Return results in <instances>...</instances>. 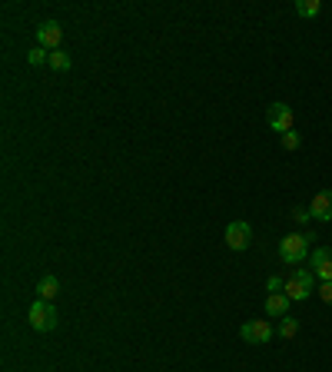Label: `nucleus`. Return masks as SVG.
I'll list each match as a JSON object with an SVG mask.
<instances>
[{
    "label": "nucleus",
    "instance_id": "9b49d317",
    "mask_svg": "<svg viewBox=\"0 0 332 372\" xmlns=\"http://www.w3.org/2000/svg\"><path fill=\"white\" fill-rule=\"evenodd\" d=\"M37 293H40V299H47V303H54L57 293H60V279H57L54 273L40 276V283H37Z\"/></svg>",
    "mask_w": 332,
    "mask_h": 372
},
{
    "label": "nucleus",
    "instance_id": "a211bd4d",
    "mask_svg": "<svg viewBox=\"0 0 332 372\" xmlns=\"http://www.w3.org/2000/svg\"><path fill=\"white\" fill-rule=\"evenodd\" d=\"M319 296H322V303L332 306V283H319Z\"/></svg>",
    "mask_w": 332,
    "mask_h": 372
},
{
    "label": "nucleus",
    "instance_id": "1a4fd4ad",
    "mask_svg": "<svg viewBox=\"0 0 332 372\" xmlns=\"http://www.w3.org/2000/svg\"><path fill=\"white\" fill-rule=\"evenodd\" d=\"M309 213L319 219V223H329L332 219V190H319V193L312 197Z\"/></svg>",
    "mask_w": 332,
    "mask_h": 372
},
{
    "label": "nucleus",
    "instance_id": "0eeeda50",
    "mask_svg": "<svg viewBox=\"0 0 332 372\" xmlns=\"http://www.w3.org/2000/svg\"><path fill=\"white\" fill-rule=\"evenodd\" d=\"M37 40H40V47H44V50H50V54H54V50H60L64 27H60L57 21H44L40 27H37Z\"/></svg>",
    "mask_w": 332,
    "mask_h": 372
},
{
    "label": "nucleus",
    "instance_id": "2eb2a0df",
    "mask_svg": "<svg viewBox=\"0 0 332 372\" xmlns=\"http://www.w3.org/2000/svg\"><path fill=\"white\" fill-rule=\"evenodd\" d=\"M27 60H30V64H33V66H44V64H47V60H50V54H47L44 47H33L30 54H27Z\"/></svg>",
    "mask_w": 332,
    "mask_h": 372
},
{
    "label": "nucleus",
    "instance_id": "f3484780",
    "mask_svg": "<svg viewBox=\"0 0 332 372\" xmlns=\"http://www.w3.org/2000/svg\"><path fill=\"white\" fill-rule=\"evenodd\" d=\"M266 289H269V293H283V289H286V283H283L279 276H269V283H266Z\"/></svg>",
    "mask_w": 332,
    "mask_h": 372
},
{
    "label": "nucleus",
    "instance_id": "dca6fc26",
    "mask_svg": "<svg viewBox=\"0 0 332 372\" xmlns=\"http://www.w3.org/2000/svg\"><path fill=\"white\" fill-rule=\"evenodd\" d=\"M299 143H302V136H299L296 130L283 133V150H299Z\"/></svg>",
    "mask_w": 332,
    "mask_h": 372
},
{
    "label": "nucleus",
    "instance_id": "7ed1b4c3",
    "mask_svg": "<svg viewBox=\"0 0 332 372\" xmlns=\"http://www.w3.org/2000/svg\"><path fill=\"white\" fill-rule=\"evenodd\" d=\"M27 319H30V326L37 329V332H54L57 322H60L54 303H47V299H37V303L27 309Z\"/></svg>",
    "mask_w": 332,
    "mask_h": 372
},
{
    "label": "nucleus",
    "instance_id": "f8f14e48",
    "mask_svg": "<svg viewBox=\"0 0 332 372\" xmlns=\"http://www.w3.org/2000/svg\"><path fill=\"white\" fill-rule=\"evenodd\" d=\"M47 66H50V70H57V74H64V70H70V66H73V57L66 54V50H54V54H50V60H47Z\"/></svg>",
    "mask_w": 332,
    "mask_h": 372
},
{
    "label": "nucleus",
    "instance_id": "ddd939ff",
    "mask_svg": "<svg viewBox=\"0 0 332 372\" xmlns=\"http://www.w3.org/2000/svg\"><path fill=\"white\" fill-rule=\"evenodd\" d=\"M322 4L319 0H296V13L299 17H319Z\"/></svg>",
    "mask_w": 332,
    "mask_h": 372
},
{
    "label": "nucleus",
    "instance_id": "6ab92c4d",
    "mask_svg": "<svg viewBox=\"0 0 332 372\" xmlns=\"http://www.w3.org/2000/svg\"><path fill=\"white\" fill-rule=\"evenodd\" d=\"M292 219H296V223H306V219H309V209L296 207V209H292Z\"/></svg>",
    "mask_w": 332,
    "mask_h": 372
},
{
    "label": "nucleus",
    "instance_id": "39448f33",
    "mask_svg": "<svg viewBox=\"0 0 332 372\" xmlns=\"http://www.w3.org/2000/svg\"><path fill=\"white\" fill-rule=\"evenodd\" d=\"M266 120H269V127L276 133H289L296 117H292V107H289V103H279L276 100V103H269V110H266Z\"/></svg>",
    "mask_w": 332,
    "mask_h": 372
},
{
    "label": "nucleus",
    "instance_id": "423d86ee",
    "mask_svg": "<svg viewBox=\"0 0 332 372\" xmlns=\"http://www.w3.org/2000/svg\"><path fill=\"white\" fill-rule=\"evenodd\" d=\"M239 336L246 342H253V346H266L273 339V326H269V319H249V322H243Z\"/></svg>",
    "mask_w": 332,
    "mask_h": 372
},
{
    "label": "nucleus",
    "instance_id": "6e6552de",
    "mask_svg": "<svg viewBox=\"0 0 332 372\" xmlns=\"http://www.w3.org/2000/svg\"><path fill=\"white\" fill-rule=\"evenodd\" d=\"M312 273L319 283H332V246L312 250Z\"/></svg>",
    "mask_w": 332,
    "mask_h": 372
},
{
    "label": "nucleus",
    "instance_id": "9d476101",
    "mask_svg": "<svg viewBox=\"0 0 332 372\" xmlns=\"http://www.w3.org/2000/svg\"><path fill=\"white\" fill-rule=\"evenodd\" d=\"M289 299L286 293H269L266 296V316L269 319H283V316H289Z\"/></svg>",
    "mask_w": 332,
    "mask_h": 372
},
{
    "label": "nucleus",
    "instance_id": "4468645a",
    "mask_svg": "<svg viewBox=\"0 0 332 372\" xmlns=\"http://www.w3.org/2000/svg\"><path fill=\"white\" fill-rule=\"evenodd\" d=\"M296 332H299V319L283 316V322H279V336H283V339H296Z\"/></svg>",
    "mask_w": 332,
    "mask_h": 372
},
{
    "label": "nucleus",
    "instance_id": "20e7f679",
    "mask_svg": "<svg viewBox=\"0 0 332 372\" xmlns=\"http://www.w3.org/2000/svg\"><path fill=\"white\" fill-rule=\"evenodd\" d=\"M249 243H253V226L246 219H232L230 226H226V246L232 252H243V250H249Z\"/></svg>",
    "mask_w": 332,
    "mask_h": 372
},
{
    "label": "nucleus",
    "instance_id": "f03ea898",
    "mask_svg": "<svg viewBox=\"0 0 332 372\" xmlns=\"http://www.w3.org/2000/svg\"><path fill=\"white\" fill-rule=\"evenodd\" d=\"M309 240H316L312 233H286V240L279 243V256L292 266L306 263V256H309Z\"/></svg>",
    "mask_w": 332,
    "mask_h": 372
},
{
    "label": "nucleus",
    "instance_id": "f257e3e1",
    "mask_svg": "<svg viewBox=\"0 0 332 372\" xmlns=\"http://www.w3.org/2000/svg\"><path fill=\"white\" fill-rule=\"evenodd\" d=\"M312 289H316V273L306 269V266H292V273L286 276V289L283 293L292 299V303H302V299H309Z\"/></svg>",
    "mask_w": 332,
    "mask_h": 372
}]
</instances>
